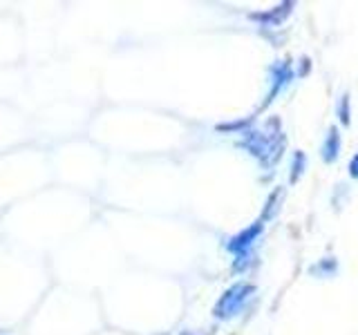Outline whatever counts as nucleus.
<instances>
[{
  "instance_id": "1",
  "label": "nucleus",
  "mask_w": 358,
  "mask_h": 335,
  "mask_svg": "<svg viewBox=\"0 0 358 335\" xmlns=\"http://www.w3.org/2000/svg\"><path fill=\"white\" fill-rule=\"evenodd\" d=\"M242 135L244 137L237 146L244 148L251 157H255L264 168H273L282 159L287 139L282 135V121L278 117L268 119L262 130H246Z\"/></svg>"
},
{
  "instance_id": "2",
  "label": "nucleus",
  "mask_w": 358,
  "mask_h": 335,
  "mask_svg": "<svg viewBox=\"0 0 358 335\" xmlns=\"http://www.w3.org/2000/svg\"><path fill=\"white\" fill-rule=\"evenodd\" d=\"M253 293H255V284H251V282H237V284H233V286L226 289L222 293V298L217 300L215 309H213V316L217 320H231V318H235L237 313L242 311L246 300L253 298Z\"/></svg>"
},
{
  "instance_id": "3",
  "label": "nucleus",
  "mask_w": 358,
  "mask_h": 335,
  "mask_svg": "<svg viewBox=\"0 0 358 335\" xmlns=\"http://www.w3.org/2000/svg\"><path fill=\"white\" fill-rule=\"evenodd\" d=\"M264 232V221L257 219L251 226H246L242 232H237L235 237H231V241L226 243L228 252H233L235 257H248L253 250V243L260 239V235Z\"/></svg>"
},
{
  "instance_id": "4",
  "label": "nucleus",
  "mask_w": 358,
  "mask_h": 335,
  "mask_svg": "<svg viewBox=\"0 0 358 335\" xmlns=\"http://www.w3.org/2000/svg\"><path fill=\"white\" fill-rule=\"evenodd\" d=\"M291 80H293V69H291L289 60H278L275 65H271V69H268V83H271V87H268L266 101L262 103V108H266L268 103H273L275 96L280 94L282 89L291 83Z\"/></svg>"
},
{
  "instance_id": "5",
  "label": "nucleus",
  "mask_w": 358,
  "mask_h": 335,
  "mask_svg": "<svg viewBox=\"0 0 358 335\" xmlns=\"http://www.w3.org/2000/svg\"><path fill=\"white\" fill-rule=\"evenodd\" d=\"M293 3H282L268 12H260V14H251V20H257L262 27H280L284 23V18L291 14Z\"/></svg>"
},
{
  "instance_id": "6",
  "label": "nucleus",
  "mask_w": 358,
  "mask_h": 335,
  "mask_svg": "<svg viewBox=\"0 0 358 335\" xmlns=\"http://www.w3.org/2000/svg\"><path fill=\"white\" fill-rule=\"evenodd\" d=\"M341 146H343L341 132H338V128H330L325 135L323 148H321V157L325 164H334V161L341 157Z\"/></svg>"
},
{
  "instance_id": "7",
  "label": "nucleus",
  "mask_w": 358,
  "mask_h": 335,
  "mask_svg": "<svg viewBox=\"0 0 358 335\" xmlns=\"http://www.w3.org/2000/svg\"><path fill=\"white\" fill-rule=\"evenodd\" d=\"M280 201H282V190L280 188H275L271 195L266 197V204H264V208H262V215H260V219L266 223L268 219H273L275 217V212L280 210Z\"/></svg>"
},
{
  "instance_id": "8",
  "label": "nucleus",
  "mask_w": 358,
  "mask_h": 335,
  "mask_svg": "<svg viewBox=\"0 0 358 335\" xmlns=\"http://www.w3.org/2000/svg\"><path fill=\"white\" fill-rule=\"evenodd\" d=\"M336 259L334 257H327V259H321L318 264H314V266L309 268V273L312 275H316V277H332L334 273H336Z\"/></svg>"
},
{
  "instance_id": "9",
  "label": "nucleus",
  "mask_w": 358,
  "mask_h": 335,
  "mask_svg": "<svg viewBox=\"0 0 358 335\" xmlns=\"http://www.w3.org/2000/svg\"><path fill=\"white\" fill-rule=\"evenodd\" d=\"M305 168H307V157H305V152L298 150L296 155H293V159H291V172H289V181H291V184H296V181L302 177Z\"/></svg>"
},
{
  "instance_id": "10",
  "label": "nucleus",
  "mask_w": 358,
  "mask_h": 335,
  "mask_svg": "<svg viewBox=\"0 0 358 335\" xmlns=\"http://www.w3.org/2000/svg\"><path fill=\"white\" fill-rule=\"evenodd\" d=\"M336 114L341 119L343 126H350L352 123V108H350V94H343L341 101L336 105Z\"/></svg>"
},
{
  "instance_id": "11",
  "label": "nucleus",
  "mask_w": 358,
  "mask_h": 335,
  "mask_svg": "<svg viewBox=\"0 0 358 335\" xmlns=\"http://www.w3.org/2000/svg\"><path fill=\"white\" fill-rule=\"evenodd\" d=\"M347 168H350V177L358 181V152L350 159V166H347Z\"/></svg>"
},
{
  "instance_id": "12",
  "label": "nucleus",
  "mask_w": 358,
  "mask_h": 335,
  "mask_svg": "<svg viewBox=\"0 0 358 335\" xmlns=\"http://www.w3.org/2000/svg\"><path fill=\"white\" fill-rule=\"evenodd\" d=\"M182 335H195V333H193V331H191V333H188V331H184Z\"/></svg>"
}]
</instances>
